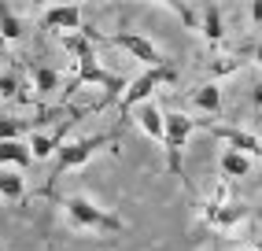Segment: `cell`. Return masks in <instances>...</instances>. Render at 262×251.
I'll list each match as a JSON object with an SVG mask.
<instances>
[{
  "mask_svg": "<svg viewBox=\"0 0 262 251\" xmlns=\"http://www.w3.org/2000/svg\"><path fill=\"white\" fill-rule=\"evenodd\" d=\"M122 140V133H96V137H81V140H67V144L59 148V155H56V166H52V177H48V189L45 192H52V185L59 181L63 174H71V170H78V166H85L89 159L96 155V152H115V144Z\"/></svg>",
  "mask_w": 262,
  "mask_h": 251,
  "instance_id": "cell-1",
  "label": "cell"
},
{
  "mask_svg": "<svg viewBox=\"0 0 262 251\" xmlns=\"http://www.w3.org/2000/svg\"><path fill=\"white\" fill-rule=\"evenodd\" d=\"M63 214H67V225L74 233H122L126 229V222H122L118 214L96 207L93 200H85V196H67Z\"/></svg>",
  "mask_w": 262,
  "mask_h": 251,
  "instance_id": "cell-2",
  "label": "cell"
},
{
  "mask_svg": "<svg viewBox=\"0 0 262 251\" xmlns=\"http://www.w3.org/2000/svg\"><path fill=\"white\" fill-rule=\"evenodd\" d=\"M229 185L233 181H222L218 185V192H214V200L203 207V225L207 229H214V233H236L244 222L251 218V207L244 203V200H236V196L229 192Z\"/></svg>",
  "mask_w": 262,
  "mask_h": 251,
  "instance_id": "cell-3",
  "label": "cell"
},
{
  "mask_svg": "<svg viewBox=\"0 0 262 251\" xmlns=\"http://www.w3.org/2000/svg\"><path fill=\"white\" fill-rule=\"evenodd\" d=\"M170 81H178V67H173V63H166V67H151V70H144V74H137V78L126 85L122 100H118V115L126 118L129 111L151 103V93H155V89H163V85H170Z\"/></svg>",
  "mask_w": 262,
  "mask_h": 251,
  "instance_id": "cell-4",
  "label": "cell"
},
{
  "mask_svg": "<svg viewBox=\"0 0 262 251\" xmlns=\"http://www.w3.org/2000/svg\"><path fill=\"white\" fill-rule=\"evenodd\" d=\"M207 130L211 126V118H192L185 111H166V140H163V152H166V170L173 177H181V152L188 144L192 130Z\"/></svg>",
  "mask_w": 262,
  "mask_h": 251,
  "instance_id": "cell-5",
  "label": "cell"
},
{
  "mask_svg": "<svg viewBox=\"0 0 262 251\" xmlns=\"http://www.w3.org/2000/svg\"><path fill=\"white\" fill-rule=\"evenodd\" d=\"M41 26L56 37H67V33H81L85 30V11L78 4H52L41 11Z\"/></svg>",
  "mask_w": 262,
  "mask_h": 251,
  "instance_id": "cell-6",
  "label": "cell"
},
{
  "mask_svg": "<svg viewBox=\"0 0 262 251\" xmlns=\"http://www.w3.org/2000/svg\"><path fill=\"white\" fill-rule=\"evenodd\" d=\"M107 41H111V45H118L122 52H129L133 59H141V63H144L148 70H151V67H166V63H170V59H166L163 52H159V48H155V45L148 41V37H141V33H133V30H122V33H111Z\"/></svg>",
  "mask_w": 262,
  "mask_h": 251,
  "instance_id": "cell-7",
  "label": "cell"
},
{
  "mask_svg": "<svg viewBox=\"0 0 262 251\" xmlns=\"http://www.w3.org/2000/svg\"><path fill=\"white\" fill-rule=\"evenodd\" d=\"M207 133H214L218 140H225L233 152H244V155H251V159H262V140L251 133V130H240V126H218L211 122L207 126Z\"/></svg>",
  "mask_w": 262,
  "mask_h": 251,
  "instance_id": "cell-8",
  "label": "cell"
},
{
  "mask_svg": "<svg viewBox=\"0 0 262 251\" xmlns=\"http://www.w3.org/2000/svg\"><path fill=\"white\" fill-rule=\"evenodd\" d=\"M33 163V148L26 140H4L0 144V170H26Z\"/></svg>",
  "mask_w": 262,
  "mask_h": 251,
  "instance_id": "cell-9",
  "label": "cell"
},
{
  "mask_svg": "<svg viewBox=\"0 0 262 251\" xmlns=\"http://www.w3.org/2000/svg\"><path fill=\"white\" fill-rule=\"evenodd\" d=\"M200 33H203V41L211 45V48H222V41H225V26H222V8H218V4L200 8Z\"/></svg>",
  "mask_w": 262,
  "mask_h": 251,
  "instance_id": "cell-10",
  "label": "cell"
},
{
  "mask_svg": "<svg viewBox=\"0 0 262 251\" xmlns=\"http://www.w3.org/2000/svg\"><path fill=\"white\" fill-rule=\"evenodd\" d=\"M137 122H141V130L151 137V140H166V111L163 107H155V100L151 103H144V107H137Z\"/></svg>",
  "mask_w": 262,
  "mask_h": 251,
  "instance_id": "cell-11",
  "label": "cell"
},
{
  "mask_svg": "<svg viewBox=\"0 0 262 251\" xmlns=\"http://www.w3.org/2000/svg\"><path fill=\"white\" fill-rule=\"evenodd\" d=\"M255 159L251 155H244V152H233V148H225L222 159H218V170H222V181H236V177H248Z\"/></svg>",
  "mask_w": 262,
  "mask_h": 251,
  "instance_id": "cell-12",
  "label": "cell"
},
{
  "mask_svg": "<svg viewBox=\"0 0 262 251\" xmlns=\"http://www.w3.org/2000/svg\"><path fill=\"white\" fill-rule=\"evenodd\" d=\"M188 100H192V107H196V111H203V115H218V111H222V89H218L214 81L196 85Z\"/></svg>",
  "mask_w": 262,
  "mask_h": 251,
  "instance_id": "cell-13",
  "label": "cell"
},
{
  "mask_svg": "<svg viewBox=\"0 0 262 251\" xmlns=\"http://www.w3.org/2000/svg\"><path fill=\"white\" fill-rule=\"evenodd\" d=\"M30 78H33V89H37V96H52L59 93V70L48 67V63H30Z\"/></svg>",
  "mask_w": 262,
  "mask_h": 251,
  "instance_id": "cell-14",
  "label": "cell"
},
{
  "mask_svg": "<svg viewBox=\"0 0 262 251\" xmlns=\"http://www.w3.org/2000/svg\"><path fill=\"white\" fill-rule=\"evenodd\" d=\"M0 200H4V203H23L26 200V177H23V170H0Z\"/></svg>",
  "mask_w": 262,
  "mask_h": 251,
  "instance_id": "cell-15",
  "label": "cell"
},
{
  "mask_svg": "<svg viewBox=\"0 0 262 251\" xmlns=\"http://www.w3.org/2000/svg\"><path fill=\"white\" fill-rule=\"evenodd\" d=\"M0 37H4L8 45L11 41H23V19L15 15L11 4H4V0H0Z\"/></svg>",
  "mask_w": 262,
  "mask_h": 251,
  "instance_id": "cell-16",
  "label": "cell"
},
{
  "mask_svg": "<svg viewBox=\"0 0 262 251\" xmlns=\"http://www.w3.org/2000/svg\"><path fill=\"white\" fill-rule=\"evenodd\" d=\"M240 67H244L240 56H214L211 63H207V74H211V81H214V78H225V74H236Z\"/></svg>",
  "mask_w": 262,
  "mask_h": 251,
  "instance_id": "cell-17",
  "label": "cell"
},
{
  "mask_svg": "<svg viewBox=\"0 0 262 251\" xmlns=\"http://www.w3.org/2000/svg\"><path fill=\"white\" fill-rule=\"evenodd\" d=\"M26 130H30V122L4 115V118H0V144H4V140H23V133H26Z\"/></svg>",
  "mask_w": 262,
  "mask_h": 251,
  "instance_id": "cell-18",
  "label": "cell"
},
{
  "mask_svg": "<svg viewBox=\"0 0 262 251\" xmlns=\"http://www.w3.org/2000/svg\"><path fill=\"white\" fill-rule=\"evenodd\" d=\"M166 8L178 15V19H181L188 30H200V8H185V4H181V8H178V4H166Z\"/></svg>",
  "mask_w": 262,
  "mask_h": 251,
  "instance_id": "cell-19",
  "label": "cell"
},
{
  "mask_svg": "<svg viewBox=\"0 0 262 251\" xmlns=\"http://www.w3.org/2000/svg\"><path fill=\"white\" fill-rule=\"evenodd\" d=\"M251 23L262 26V0H255V4H251Z\"/></svg>",
  "mask_w": 262,
  "mask_h": 251,
  "instance_id": "cell-20",
  "label": "cell"
},
{
  "mask_svg": "<svg viewBox=\"0 0 262 251\" xmlns=\"http://www.w3.org/2000/svg\"><path fill=\"white\" fill-rule=\"evenodd\" d=\"M251 100H255V103H258V107H262V81H258V85H255V89H251Z\"/></svg>",
  "mask_w": 262,
  "mask_h": 251,
  "instance_id": "cell-21",
  "label": "cell"
},
{
  "mask_svg": "<svg viewBox=\"0 0 262 251\" xmlns=\"http://www.w3.org/2000/svg\"><path fill=\"white\" fill-rule=\"evenodd\" d=\"M4 59H8V41L0 37V67H4Z\"/></svg>",
  "mask_w": 262,
  "mask_h": 251,
  "instance_id": "cell-22",
  "label": "cell"
},
{
  "mask_svg": "<svg viewBox=\"0 0 262 251\" xmlns=\"http://www.w3.org/2000/svg\"><path fill=\"white\" fill-rule=\"evenodd\" d=\"M236 251H262V244H240Z\"/></svg>",
  "mask_w": 262,
  "mask_h": 251,
  "instance_id": "cell-23",
  "label": "cell"
},
{
  "mask_svg": "<svg viewBox=\"0 0 262 251\" xmlns=\"http://www.w3.org/2000/svg\"><path fill=\"white\" fill-rule=\"evenodd\" d=\"M255 63H258V67H262V41H258V45H255Z\"/></svg>",
  "mask_w": 262,
  "mask_h": 251,
  "instance_id": "cell-24",
  "label": "cell"
},
{
  "mask_svg": "<svg viewBox=\"0 0 262 251\" xmlns=\"http://www.w3.org/2000/svg\"><path fill=\"white\" fill-rule=\"evenodd\" d=\"M0 118H4V111H0Z\"/></svg>",
  "mask_w": 262,
  "mask_h": 251,
  "instance_id": "cell-25",
  "label": "cell"
}]
</instances>
